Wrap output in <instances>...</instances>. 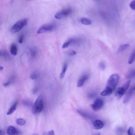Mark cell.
Wrapping results in <instances>:
<instances>
[{
  "instance_id": "7",
  "label": "cell",
  "mask_w": 135,
  "mask_h": 135,
  "mask_svg": "<svg viewBox=\"0 0 135 135\" xmlns=\"http://www.w3.org/2000/svg\"><path fill=\"white\" fill-rule=\"evenodd\" d=\"M71 12V10L69 9H64L57 13L55 18L57 19H60L67 17Z\"/></svg>"
},
{
  "instance_id": "30",
  "label": "cell",
  "mask_w": 135,
  "mask_h": 135,
  "mask_svg": "<svg viewBox=\"0 0 135 135\" xmlns=\"http://www.w3.org/2000/svg\"><path fill=\"white\" fill-rule=\"evenodd\" d=\"M10 81L8 82L7 83H5L4 84V86L5 87H7L9 86L10 84Z\"/></svg>"
},
{
  "instance_id": "17",
  "label": "cell",
  "mask_w": 135,
  "mask_h": 135,
  "mask_svg": "<svg viewBox=\"0 0 135 135\" xmlns=\"http://www.w3.org/2000/svg\"><path fill=\"white\" fill-rule=\"evenodd\" d=\"M129 45L127 44L121 45L118 48V52H121L127 49L129 47Z\"/></svg>"
},
{
  "instance_id": "3",
  "label": "cell",
  "mask_w": 135,
  "mask_h": 135,
  "mask_svg": "<svg viewBox=\"0 0 135 135\" xmlns=\"http://www.w3.org/2000/svg\"><path fill=\"white\" fill-rule=\"evenodd\" d=\"M27 20L26 19L18 21L12 27L11 29L12 32L15 33L19 31L27 25Z\"/></svg>"
},
{
  "instance_id": "2",
  "label": "cell",
  "mask_w": 135,
  "mask_h": 135,
  "mask_svg": "<svg viewBox=\"0 0 135 135\" xmlns=\"http://www.w3.org/2000/svg\"><path fill=\"white\" fill-rule=\"evenodd\" d=\"M43 101L42 96L40 95L36 101L33 109V113L36 114L41 112L43 107Z\"/></svg>"
},
{
  "instance_id": "11",
  "label": "cell",
  "mask_w": 135,
  "mask_h": 135,
  "mask_svg": "<svg viewBox=\"0 0 135 135\" xmlns=\"http://www.w3.org/2000/svg\"><path fill=\"white\" fill-rule=\"evenodd\" d=\"M113 92L111 89L106 87L104 90L101 93V95L103 96H109L111 95Z\"/></svg>"
},
{
  "instance_id": "35",
  "label": "cell",
  "mask_w": 135,
  "mask_h": 135,
  "mask_svg": "<svg viewBox=\"0 0 135 135\" xmlns=\"http://www.w3.org/2000/svg\"><path fill=\"white\" fill-rule=\"evenodd\" d=\"M134 135H135V133H134Z\"/></svg>"
},
{
  "instance_id": "29",
  "label": "cell",
  "mask_w": 135,
  "mask_h": 135,
  "mask_svg": "<svg viewBox=\"0 0 135 135\" xmlns=\"http://www.w3.org/2000/svg\"><path fill=\"white\" fill-rule=\"evenodd\" d=\"M35 51V50H33L31 51V55L33 57H34L35 56L36 54V52Z\"/></svg>"
},
{
  "instance_id": "15",
  "label": "cell",
  "mask_w": 135,
  "mask_h": 135,
  "mask_svg": "<svg viewBox=\"0 0 135 135\" xmlns=\"http://www.w3.org/2000/svg\"><path fill=\"white\" fill-rule=\"evenodd\" d=\"M17 102H16L12 106L8 111L7 113V115H11L17 109Z\"/></svg>"
},
{
  "instance_id": "32",
  "label": "cell",
  "mask_w": 135,
  "mask_h": 135,
  "mask_svg": "<svg viewBox=\"0 0 135 135\" xmlns=\"http://www.w3.org/2000/svg\"><path fill=\"white\" fill-rule=\"evenodd\" d=\"M4 134L3 132L1 130H0V135H2Z\"/></svg>"
},
{
  "instance_id": "1",
  "label": "cell",
  "mask_w": 135,
  "mask_h": 135,
  "mask_svg": "<svg viewBox=\"0 0 135 135\" xmlns=\"http://www.w3.org/2000/svg\"><path fill=\"white\" fill-rule=\"evenodd\" d=\"M119 79V76L117 74L111 75L108 79L106 87L111 89L114 91L116 88Z\"/></svg>"
},
{
  "instance_id": "19",
  "label": "cell",
  "mask_w": 135,
  "mask_h": 135,
  "mask_svg": "<svg viewBox=\"0 0 135 135\" xmlns=\"http://www.w3.org/2000/svg\"><path fill=\"white\" fill-rule=\"evenodd\" d=\"M16 122L18 125L21 126L24 125L25 123V121L21 118L17 119L16 120Z\"/></svg>"
},
{
  "instance_id": "22",
  "label": "cell",
  "mask_w": 135,
  "mask_h": 135,
  "mask_svg": "<svg viewBox=\"0 0 135 135\" xmlns=\"http://www.w3.org/2000/svg\"><path fill=\"white\" fill-rule=\"evenodd\" d=\"M133 128L132 127H130L127 131L128 134L129 135H132L133 134Z\"/></svg>"
},
{
  "instance_id": "23",
  "label": "cell",
  "mask_w": 135,
  "mask_h": 135,
  "mask_svg": "<svg viewBox=\"0 0 135 135\" xmlns=\"http://www.w3.org/2000/svg\"><path fill=\"white\" fill-rule=\"evenodd\" d=\"M129 6L132 9L135 10V0H134L131 2Z\"/></svg>"
},
{
  "instance_id": "18",
  "label": "cell",
  "mask_w": 135,
  "mask_h": 135,
  "mask_svg": "<svg viewBox=\"0 0 135 135\" xmlns=\"http://www.w3.org/2000/svg\"><path fill=\"white\" fill-rule=\"evenodd\" d=\"M67 67V64L66 63H65L63 66L62 70L60 75V78L61 79L64 77Z\"/></svg>"
},
{
  "instance_id": "10",
  "label": "cell",
  "mask_w": 135,
  "mask_h": 135,
  "mask_svg": "<svg viewBox=\"0 0 135 135\" xmlns=\"http://www.w3.org/2000/svg\"><path fill=\"white\" fill-rule=\"evenodd\" d=\"M88 76L86 74L82 76L78 80L77 83V86L78 87L82 86L85 81L88 79Z\"/></svg>"
},
{
  "instance_id": "12",
  "label": "cell",
  "mask_w": 135,
  "mask_h": 135,
  "mask_svg": "<svg viewBox=\"0 0 135 135\" xmlns=\"http://www.w3.org/2000/svg\"><path fill=\"white\" fill-rule=\"evenodd\" d=\"M133 88H131L127 93L123 100V103H126L128 101L133 94Z\"/></svg>"
},
{
  "instance_id": "8",
  "label": "cell",
  "mask_w": 135,
  "mask_h": 135,
  "mask_svg": "<svg viewBox=\"0 0 135 135\" xmlns=\"http://www.w3.org/2000/svg\"><path fill=\"white\" fill-rule=\"evenodd\" d=\"M7 132L9 135H18L20 134V132L15 127L12 126H9L7 128Z\"/></svg>"
},
{
  "instance_id": "6",
  "label": "cell",
  "mask_w": 135,
  "mask_h": 135,
  "mask_svg": "<svg viewBox=\"0 0 135 135\" xmlns=\"http://www.w3.org/2000/svg\"><path fill=\"white\" fill-rule=\"evenodd\" d=\"M104 102L103 100L100 99H96L94 103L91 106L93 109L95 111H97L100 109L103 106Z\"/></svg>"
},
{
  "instance_id": "28",
  "label": "cell",
  "mask_w": 135,
  "mask_h": 135,
  "mask_svg": "<svg viewBox=\"0 0 135 135\" xmlns=\"http://www.w3.org/2000/svg\"><path fill=\"white\" fill-rule=\"evenodd\" d=\"M24 104L27 106H29L31 105V103L28 101H25L24 102Z\"/></svg>"
},
{
  "instance_id": "26",
  "label": "cell",
  "mask_w": 135,
  "mask_h": 135,
  "mask_svg": "<svg viewBox=\"0 0 135 135\" xmlns=\"http://www.w3.org/2000/svg\"><path fill=\"white\" fill-rule=\"evenodd\" d=\"M24 38V36L23 35H21L19 37L18 39V42L19 43L21 44L23 43Z\"/></svg>"
},
{
  "instance_id": "24",
  "label": "cell",
  "mask_w": 135,
  "mask_h": 135,
  "mask_svg": "<svg viewBox=\"0 0 135 135\" xmlns=\"http://www.w3.org/2000/svg\"><path fill=\"white\" fill-rule=\"evenodd\" d=\"M70 44L69 41L65 42L63 45L62 48L63 49H65L67 48Z\"/></svg>"
},
{
  "instance_id": "4",
  "label": "cell",
  "mask_w": 135,
  "mask_h": 135,
  "mask_svg": "<svg viewBox=\"0 0 135 135\" xmlns=\"http://www.w3.org/2000/svg\"><path fill=\"white\" fill-rule=\"evenodd\" d=\"M130 83L131 81L128 80L122 87L118 88L116 91V95L119 98H121L126 92Z\"/></svg>"
},
{
  "instance_id": "13",
  "label": "cell",
  "mask_w": 135,
  "mask_h": 135,
  "mask_svg": "<svg viewBox=\"0 0 135 135\" xmlns=\"http://www.w3.org/2000/svg\"><path fill=\"white\" fill-rule=\"evenodd\" d=\"M10 52L12 55L16 56L18 53V49L16 45L14 44H13L11 47Z\"/></svg>"
},
{
  "instance_id": "34",
  "label": "cell",
  "mask_w": 135,
  "mask_h": 135,
  "mask_svg": "<svg viewBox=\"0 0 135 135\" xmlns=\"http://www.w3.org/2000/svg\"><path fill=\"white\" fill-rule=\"evenodd\" d=\"M134 90H135V87H134Z\"/></svg>"
},
{
  "instance_id": "20",
  "label": "cell",
  "mask_w": 135,
  "mask_h": 135,
  "mask_svg": "<svg viewBox=\"0 0 135 135\" xmlns=\"http://www.w3.org/2000/svg\"><path fill=\"white\" fill-rule=\"evenodd\" d=\"M134 77H135V69L131 71L127 75V77L129 78H132Z\"/></svg>"
},
{
  "instance_id": "14",
  "label": "cell",
  "mask_w": 135,
  "mask_h": 135,
  "mask_svg": "<svg viewBox=\"0 0 135 135\" xmlns=\"http://www.w3.org/2000/svg\"><path fill=\"white\" fill-rule=\"evenodd\" d=\"M80 21L82 24L86 25H89L92 23L91 21L90 20L85 18H81Z\"/></svg>"
},
{
  "instance_id": "9",
  "label": "cell",
  "mask_w": 135,
  "mask_h": 135,
  "mask_svg": "<svg viewBox=\"0 0 135 135\" xmlns=\"http://www.w3.org/2000/svg\"><path fill=\"white\" fill-rule=\"evenodd\" d=\"M93 124L94 128L97 130L102 128L104 126L103 122L99 120H97L94 121Z\"/></svg>"
},
{
  "instance_id": "27",
  "label": "cell",
  "mask_w": 135,
  "mask_h": 135,
  "mask_svg": "<svg viewBox=\"0 0 135 135\" xmlns=\"http://www.w3.org/2000/svg\"><path fill=\"white\" fill-rule=\"evenodd\" d=\"M76 54V52L73 50H70L69 52V54L71 56H73Z\"/></svg>"
},
{
  "instance_id": "33",
  "label": "cell",
  "mask_w": 135,
  "mask_h": 135,
  "mask_svg": "<svg viewBox=\"0 0 135 135\" xmlns=\"http://www.w3.org/2000/svg\"><path fill=\"white\" fill-rule=\"evenodd\" d=\"M3 68L2 66H1V67H0V70H1V71H2L3 70Z\"/></svg>"
},
{
  "instance_id": "16",
  "label": "cell",
  "mask_w": 135,
  "mask_h": 135,
  "mask_svg": "<svg viewBox=\"0 0 135 135\" xmlns=\"http://www.w3.org/2000/svg\"><path fill=\"white\" fill-rule=\"evenodd\" d=\"M135 61V50L132 52L128 60V63L131 64Z\"/></svg>"
},
{
  "instance_id": "5",
  "label": "cell",
  "mask_w": 135,
  "mask_h": 135,
  "mask_svg": "<svg viewBox=\"0 0 135 135\" xmlns=\"http://www.w3.org/2000/svg\"><path fill=\"white\" fill-rule=\"evenodd\" d=\"M55 28V26L52 24H45L42 25L39 29L37 31L38 34H41L47 32L52 31Z\"/></svg>"
},
{
  "instance_id": "31",
  "label": "cell",
  "mask_w": 135,
  "mask_h": 135,
  "mask_svg": "<svg viewBox=\"0 0 135 135\" xmlns=\"http://www.w3.org/2000/svg\"><path fill=\"white\" fill-rule=\"evenodd\" d=\"M48 133L49 135H53L54 134V132L53 130H52L49 131Z\"/></svg>"
},
{
  "instance_id": "21",
  "label": "cell",
  "mask_w": 135,
  "mask_h": 135,
  "mask_svg": "<svg viewBox=\"0 0 135 135\" xmlns=\"http://www.w3.org/2000/svg\"><path fill=\"white\" fill-rule=\"evenodd\" d=\"M99 67L102 70H104L105 69L106 65L103 62H101L99 64Z\"/></svg>"
},
{
  "instance_id": "25",
  "label": "cell",
  "mask_w": 135,
  "mask_h": 135,
  "mask_svg": "<svg viewBox=\"0 0 135 135\" xmlns=\"http://www.w3.org/2000/svg\"><path fill=\"white\" fill-rule=\"evenodd\" d=\"M37 77V74L35 73L32 74L30 76V78L32 79H36Z\"/></svg>"
}]
</instances>
